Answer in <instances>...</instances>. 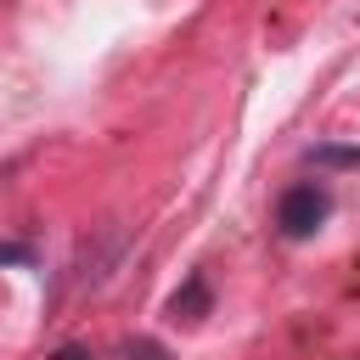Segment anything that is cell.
<instances>
[{
	"mask_svg": "<svg viewBox=\"0 0 360 360\" xmlns=\"http://www.w3.org/2000/svg\"><path fill=\"white\" fill-rule=\"evenodd\" d=\"M326 214H332V197H326V186H315V180H304V186H292L287 197H281V208H276V225H281V236H315L321 225H326Z\"/></svg>",
	"mask_w": 360,
	"mask_h": 360,
	"instance_id": "1",
	"label": "cell"
},
{
	"mask_svg": "<svg viewBox=\"0 0 360 360\" xmlns=\"http://www.w3.org/2000/svg\"><path fill=\"white\" fill-rule=\"evenodd\" d=\"M208 309H214V292H208V276H202V270H191V276L180 281V292L169 298V321H174V326H197V321H202Z\"/></svg>",
	"mask_w": 360,
	"mask_h": 360,
	"instance_id": "2",
	"label": "cell"
},
{
	"mask_svg": "<svg viewBox=\"0 0 360 360\" xmlns=\"http://www.w3.org/2000/svg\"><path fill=\"white\" fill-rule=\"evenodd\" d=\"M309 163L315 169H360V146H315Z\"/></svg>",
	"mask_w": 360,
	"mask_h": 360,
	"instance_id": "3",
	"label": "cell"
},
{
	"mask_svg": "<svg viewBox=\"0 0 360 360\" xmlns=\"http://www.w3.org/2000/svg\"><path fill=\"white\" fill-rule=\"evenodd\" d=\"M129 360H169V354H163L152 338H135V343H129Z\"/></svg>",
	"mask_w": 360,
	"mask_h": 360,
	"instance_id": "4",
	"label": "cell"
},
{
	"mask_svg": "<svg viewBox=\"0 0 360 360\" xmlns=\"http://www.w3.org/2000/svg\"><path fill=\"white\" fill-rule=\"evenodd\" d=\"M34 253L22 248V242H0V264H28Z\"/></svg>",
	"mask_w": 360,
	"mask_h": 360,
	"instance_id": "5",
	"label": "cell"
},
{
	"mask_svg": "<svg viewBox=\"0 0 360 360\" xmlns=\"http://www.w3.org/2000/svg\"><path fill=\"white\" fill-rule=\"evenodd\" d=\"M51 360H90V354H84V349H79V343H62V349H56V354H51Z\"/></svg>",
	"mask_w": 360,
	"mask_h": 360,
	"instance_id": "6",
	"label": "cell"
}]
</instances>
